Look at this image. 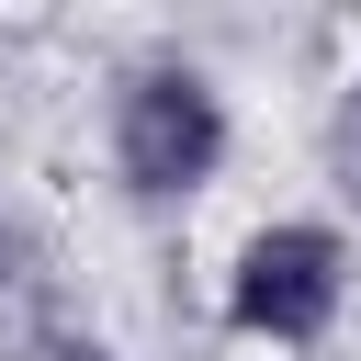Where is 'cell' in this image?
<instances>
[{
    "label": "cell",
    "mask_w": 361,
    "mask_h": 361,
    "mask_svg": "<svg viewBox=\"0 0 361 361\" xmlns=\"http://www.w3.org/2000/svg\"><path fill=\"white\" fill-rule=\"evenodd\" d=\"M102 169L124 203L180 214L237 169V102L192 45H135L102 79Z\"/></svg>",
    "instance_id": "6da1fadb"
},
{
    "label": "cell",
    "mask_w": 361,
    "mask_h": 361,
    "mask_svg": "<svg viewBox=\"0 0 361 361\" xmlns=\"http://www.w3.org/2000/svg\"><path fill=\"white\" fill-rule=\"evenodd\" d=\"M350 293H361V237L338 214H248L226 271H214V327L237 350H271V361H316L338 327H350Z\"/></svg>",
    "instance_id": "7a4b0ae2"
},
{
    "label": "cell",
    "mask_w": 361,
    "mask_h": 361,
    "mask_svg": "<svg viewBox=\"0 0 361 361\" xmlns=\"http://www.w3.org/2000/svg\"><path fill=\"white\" fill-rule=\"evenodd\" d=\"M338 90H350V102H361V68H350V79H338Z\"/></svg>",
    "instance_id": "3957f363"
}]
</instances>
